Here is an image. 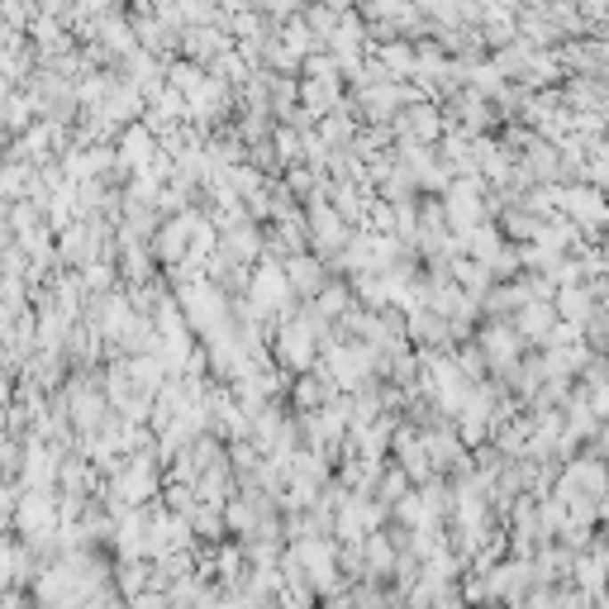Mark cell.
Here are the masks:
<instances>
[{"label":"cell","instance_id":"1","mask_svg":"<svg viewBox=\"0 0 609 609\" xmlns=\"http://www.w3.org/2000/svg\"><path fill=\"white\" fill-rule=\"evenodd\" d=\"M314 334H320V314H296V320L281 329V357H286V367H296V371L310 367Z\"/></svg>","mask_w":609,"mask_h":609},{"label":"cell","instance_id":"2","mask_svg":"<svg viewBox=\"0 0 609 609\" xmlns=\"http://www.w3.org/2000/svg\"><path fill=\"white\" fill-rule=\"evenodd\" d=\"M182 310H186V324L191 329H219L224 324V296L205 281H191V290L182 296Z\"/></svg>","mask_w":609,"mask_h":609},{"label":"cell","instance_id":"3","mask_svg":"<svg viewBox=\"0 0 609 609\" xmlns=\"http://www.w3.org/2000/svg\"><path fill=\"white\" fill-rule=\"evenodd\" d=\"M290 276H286V267H276V262H267L257 276H253V304H257V314H276L281 304L290 300Z\"/></svg>","mask_w":609,"mask_h":609},{"label":"cell","instance_id":"4","mask_svg":"<svg viewBox=\"0 0 609 609\" xmlns=\"http://www.w3.org/2000/svg\"><path fill=\"white\" fill-rule=\"evenodd\" d=\"M448 219H452V229L462 233V239L476 229V219H481V182H452V191H448Z\"/></svg>","mask_w":609,"mask_h":609},{"label":"cell","instance_id":"5","mask_svg":"<svg viewBox=\"0 0 609 609\" xmlns=\"http://www.w3.org/2000/svg\"><path fill=\"white\" fill-rule=\"evenodd\" d=\"M552 200H557L572 219H581V224H600V219H609V205L595 196V191H586V186H581V191H557Z\"/></svg>","mask_w":609,"mask_h":609},{"label":"cell","instance_id":"6","mask_svg":"<svg viewBox=\"0 0 609 609\" xmlns=\"http://www.w3.org/2000/svg\"><path fill=\"white\" fill-rule=\"evenodd\" d=\"M557 314H562V310H552V304H543V300H524V310H519V334L533 338V343H548L552 329H557Z\"/></svg>","mask_w":609,"mask_h":609},{"label":"cell","instance_id":"7","mask_svg":"<svg viewBox=\"0 0 609 609\" xmlns=\"http://www.w3.org/2000/svg\"><path fill=\"white\" fill-rule=\"evenodd\" d=\"M486 357L495 367H505V362H515L519 357V334H509V329H486Z\"/></svg>","mask_w":609,"mask_h":609},{"label":"cell","instance_id":"8","mask_svg":"<svg viewBox=\"0 0 609 609\" xmlns=\"http://www.w3.org/2000/svg\"><path fill=\"white\" fill-rule=\"evenodd\" d=\"M314 243L324 248V253H334V248H343V224H338V215L334 210H314Z\"/></svg>","mask_w":609,"mask_h":609},{"label":"cell","instance_id":"9","mask_svg":"<svg viewBox=\"0 0 609 609\" xmlns=\"http://www.w3.org/2000/svg\"><path fill=\"white\" fill-rule=\"evenodd\" d=\"M557 310H562L572 324H586V320H590V290H581V286L572 281V286L557 296Z\"/></svg>","mask_w":609,"mask_h":609},{"label":"cell","instance_id":"10","mask_svg":"<svg viewBox=\"0 0 609 609\" xmlns=\"http://www.w3.org/2000/svg\"><path fill=\"white\" fill-rule=\"evenodd\" d=\"M286 276H290V286H296V290H320V262H314V257H290Z\"/></svg>","mask_w":609,"mask_h":609},{"label":"cell","instance_id":"11","mask_svg":"<svg viewBox=\"0 0 609 609\" xmlns=\"http://www.w3.org/2000/svg\"><path fill=\"white\" fill-rule=\"evenodd\" d=\"M229 38H219L215 29H191L186 34V53H196V58H210V53H224Z\"/></svg>","mask_w":609,"mask_h":609},{"label":"cell","instance_id":"12","mask_svg":"<svg viewBox=\"0 0 609 609\" xmlns=\"http://www.w3.org/2000/svg\"><path fill=\"white\" fill-rule=\"evenodd\" d=\"M405 129H410L414 138H434V134H438V119H434V110H410Z\"/></svg>","mask_w":609,"mask_h":609},{"label":"cell","instance_id":"13","mask_svg":"<svg viewBox=\"0 0 609 609\" xmlns=\"http://www.w3.org/2000/svg\"><path fill=\"white\" fill-rule=\"evenodd\" d=\"M367 562H371V566H381V572H391V543H386L381 533H371V538H367Z\"/></svg>","mask_w":609,"mask_h":609},{"label":"cell","instance_id":"14","mask_svg":"<svg viewBox=\"0 0 609 609\" xmlns=\"http://www.w3.org/2000/svg\"><path fill=\"white\" fill-rule=\"evenodd\" d=\"M176 15L182 20H210V5H205V0H176Z\"/></svg>","mask_w":609,"mask_h":609},{"label":"cell","instance_id":"15","mask_svg":"<svg viewBox=\"0 0 609 609\" xmlns=\"http://www.w3.org/2000/svg\"><path fill=\"white\" fill-rule=\"evenodd\" d=\"M348 134H353L348 119H329V124H324V138H329V143H348Z\"/></svg>","mask_w":609,"mask_h":609},{"label":"cell","instance_id":"16","mask_svg":"<svg viewBox=\"0 0 609 609\" xmlns=\"http://www.w3.org/2000/svg\"><path fill=\"white\" fill-rule=\"evenodd\" d=\"M338 310H348V290H324L320 314H338Z\"/></svg>","mask_w":609,"mask_h":609},{"label":"cell","instance_id":"17","mask_svg":"<svg viewBox=\"0 0 609 609\" xmlns=\"http://www.w3.org/2000/svg\"><path fill=\"white\" fill-rule=\"evenodd\" d=\"M296 400H300V405H320L324 391H320L314 381H300V386H296Z\"/></svg>","mask_w":609,"mask_h":609},{"label":"cell","instance_id":"18","mask_svg":"<svg viewBox=\"0 0 609 609\" xmlns=\"http://www.w3.org/2000/svg\"><path fill=\"white\" fill-rule=\"evenodd\" d=\"M600 515H605V519H609V500H605V505H600Z\"/></svg>","mask_w":609,"mask_h":609}]
</instances>
